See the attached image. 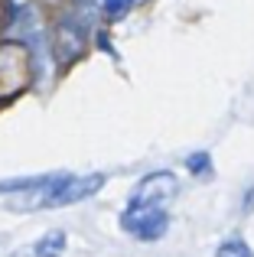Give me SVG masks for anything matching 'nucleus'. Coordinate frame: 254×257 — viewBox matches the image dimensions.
<instances>
[{"instance_id":"obj_1","label":"nucleus","mask_w":254,"mask_h":257,"mask_svg":"<svg viewBox=\"0 0 254 257\" xmlns=\"http://www.w3.org/2000/svg\"><path fill=\"white\" fill-rule=\"evenodd\" d=\"M108 176L91 173V176H39L26 189H20V199L10 208L17 212H39V208H59L72 202H85L95 192H101Z\"/></svg>"},{"instance_id":"obj_2","label":"nucleus","mask_w":254,"mask_h":257,"mask_svg":"<svg viewBox=\"0 0 254 257\" xmlns=\"http://www.w3.org/2000/svg\"><path fill=\"white\" fill-rule=\"evenodd\" d=\"M121 228L127 234H134L137 241H160L170 228V215L163 212V205H144V202H127L121 215Z\"/></svg>"},{"instance_id":"obj_3","label":"nucleus","mask_w":254,"mask_h":257,"mask_svg":"<svg viewBox=\"0 0 254 257\" xmlns=\"http://www.w3.org/2000/svg\"><path fill=\"white\" fill-rule=\"evenodd\" d=\"M30 49L23 43H0V101L13 98L30 82Z\"/></svg>"},{"instance_id":"obj_4","label":"nucleus","mask_w":254,"mask_h":257,"mask_svg":"<svg viewBox=\"0 0 254 257\" xmlns=\"http://www.w3.org/2000/svg\"><path fill=\"white\" fill-rule=\"evenodd\" d=\"M179 192L176 186V176L173 173H150L140 179V186L134 189L131 202H144V205H166V202H173Z\"/></svg>"},{"instance_id":"obj_5","label":"nucleus","mask_w":254,"mask_h":257,"mask_svg":"<svg viewBox=\"0 0 254 257\" xmlns=\"http://www.w3.org/2000/svg\"><path fill=\"white\" fill-rule=\"evenodd\" d=\"M62 254H65V234L62 231H52L46 238H39L36 247H33V257H62Z\"/></svg>"},{"instance_id":"obj_6","label":"nucleus","mask_w":254,"mask_h":257,"mask_svg":"<svg viewBox=\"0 0 254 257\" xmlns=\"http://www.w3.org/2000/svg\"><path fill=\"white\" fill-rule=\"evenodd\" d=\"M215 257H254V254H251V247L244 244V241L231 238V241H225V244L218 247V254H215Z\"/></svg>"},{"instance_id":"obj_7","label":"nucleus","mask_w":254,"mask_h":257,"mask_svg":"<svg viewBox=\"0 0 254 257\" xmlns=\"http://www.w3.org/2000/svg\"><path fill=\"white\" fill-rule=\"evenodd\" d=\"M186 163H189V170L196 173V176H205V173L212 170V160H209V153H196V157H189Z\"/></svg>"},{"instance_id":"obj_8","label":"nucleus","mask_w":254,"mask_h":257,"mask_svg":"<svg viewBox=\"0 0 254 257\" xmlns=\"http://www.w3.org/2000/svg\"><path fill=\"white\" fill-rule=\"evenodd\" d=\"M134 4H137V0H101V7H104V13H108V17H121V13L131 10Z\"/></svg>"}]
</instances>
